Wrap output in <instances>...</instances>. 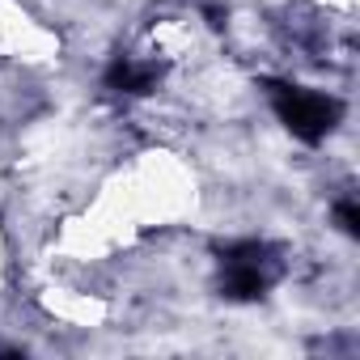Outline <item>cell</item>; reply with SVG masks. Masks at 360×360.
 <instances>
[{"label":"cell","instance_id":"3957f363","mask_svg":"<svg viewBox=\"0 0 360 360\" xmlns=\"http://www.w3.org/2000/svg\"><path fill=\"white\" fill-rule=\"evenodd\" d=\"M161 81V68L157 64H131V60H115L110 72H106V85L119 89V94H153Z\"/></svg>","mask_w":360,"mask_h":360},{"label":"cell","instance_id":"277c9868","mask_svg":"<svg viewBox=\"0 0 360 360\" xmlns=\"http://www.w3.org/2000/svg\"><path fill=\"white\" fill-rule=\"evenodd\" d=\"M335 221H339V229H343L347 238L360 233V208H356L352 200H339V204H335Z\"/></svg>","mask_w":360,"mask_h":360},{"label":"cell","instance_id":"6da1fadb","mask_svg":"<svg viewBox=\"0 0 360 360\" xmlns=\"http://www.w3.org/2000/svg\"><path fill=\"white\" fill-rule=\"evenodd\" d=\"M284 263L267 242H238L221 250V292L229 301H259L276 280Z\"/></svg>","mask_w":360,"mask_h":360},{"label":"cell","instance_id":"7a4b0ae2","mask_svg":"<svg viewBox=\"0 0 360 360\" xmlns=\"http://www.w3.org/2000/svg\"><path fill=\"white\" fill-rule=\"evenodd\" d=\"M271 106H276L280 123L305 144H318L343 119V106L335 98L314 94V89H297V85H271Z\"/></svg>","mask_w":360,"mask_h":360}]
</instances>
